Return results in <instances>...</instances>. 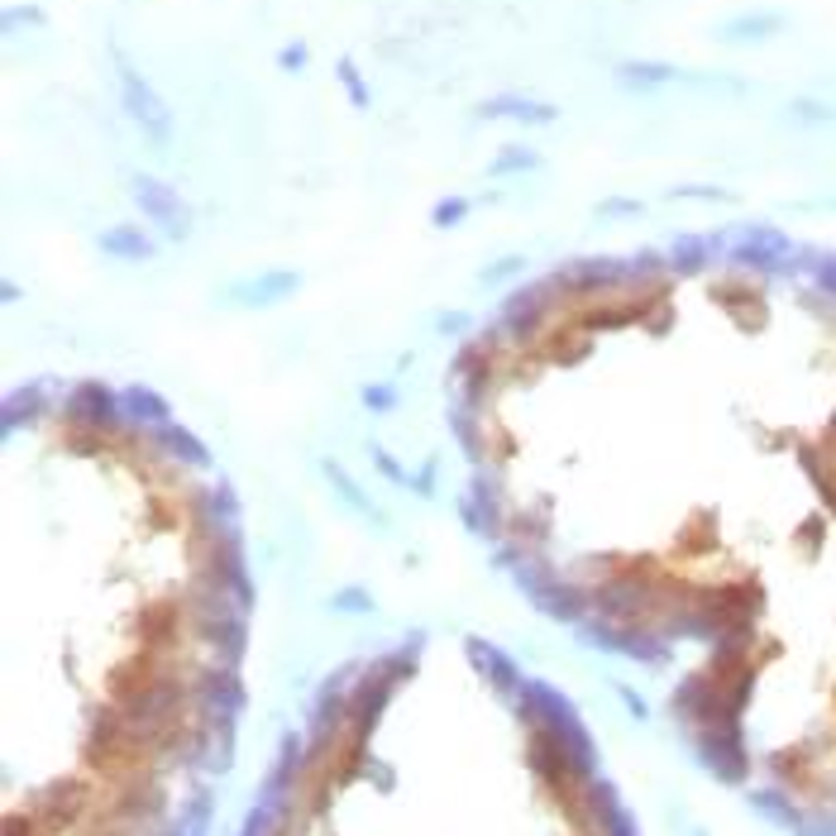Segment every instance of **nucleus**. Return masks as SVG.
I'll list each match as a JSON object with an SVG mask.
<instances>
[{"mask_svg":"<svg viewBox=\"0 0 836 836\" xmlns=\"http://www.w3.org/2000/svg\"><path fill=\"white\" fill-rule=\"evenodd\" d=\"M340 77H344V86H349V96H354V101L364 106V101H368V91H364V82H359V72H354L349 63H340Z\"/></svg>","mask_w":836,"mask_h":836,"instance_id":"6","label":"nucleus"},{"mask_svg":"<svg viewBox=\"0 0 836 836\" xmlns=\"http://www.w3.org/2000/svg\"><path fill=\"white\" fill-rule=\"evenodd\" d=\"M483 115H512V120H540V125H545L555 110L540 106V101H521V96H497V101L483 106Z\"/></svg>","mask_w":836,"mask_h":836,"instance_id":"3","label":"nucleus"},{"mask_svg":"<svg viewBox=\"0 0 836 836\" xmlns=\"http://www.w3.org/2000/svg\"><path fill=\"white\" fill-rule=\"evenodd\" d=\"M125 106H129L134 120H144V125L158 129V134L168 129V115H163V106H158V96H153V91L139 82L134 72H125Z\"/></svg>","mask_w":836,"mask_h":836,"instance_id":"1","label":"nucleus"},{"mask_svg":"<svg viewBox=\"0 0 836 836\" xmlns=\"http://www.w3.org/2000/svg\"><path fill=\"white\" fill-rule=\"evenodd\" d=\"M622 77H626V82H665V77H674V72L660 67V63H626Z\"/></svg>","mask_w":836,"mask_h":836,"instance_id":"4","label":"nucleus"},{"mask_svg":"<svg viewBox=\"0 0 836 836\" xmlns=\"http://www.w3.org/2000/svg\"><path fill=\"white\" fill-rule=\"evenodd\" d=\"M301 58H306V53H301V48H287V53H282V67H297Z\"/></svg>","mask_w":836,"mask_h":836,"instance_id":"7","label":"nucleus"},{"mask_svg":"<svg viewBox=\"0 0 836 836\" xmlns=\"http://www.w3.org/2000/svg\"><path fill=\"white\" fill-rule=\"evenodd\" d=\"M512 168H536V158L526 149H507L502 158H497V172H512Z\"/></svg>","mask_w":836,"mask_h":836,"instance_id":"5","label":"nucleus"},{"mask_svg":"<svg viewBox=\"0 0 836 836\" xmlns=\"http://www.w3.org/2000/svg\"><path fill=\"white\" fill-rule=\"evenodd\" d=\"M139 201L149 206L158 220H168V225H177V220H187L182 215V206H177V196L168 192V187H158V182H149V177H139Z\"/></svg>","mask_w":836,"mask_h":836,"instance_id":"2","label":"nucleus"}]
</instances>
